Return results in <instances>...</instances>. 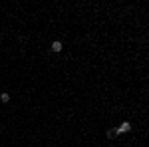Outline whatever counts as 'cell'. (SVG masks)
<instances>
[{"mask_svg": "<svg viewBox=\"0 0 149 147\" xmlns=\"http://www.w3.org/2000/svg\"><path fill=\"white\" fill-rule=\"evenodd\" d=\"M115 131H117V135H121V133H127V131H131V123H129V121H123V123L119 125Z\"/></svg>", "mask_w": 149, "mask_h": 147, "instance_id": "1", "label": "cell"}, {"mask_svg": "<svg viewBox=\"0 0 149 147\" xmlns=\"http://www.w3.org/2000/svg\"><path fill=\"white\" fill-rule=\"evenodd\" d=\"M50 50H52L54 54H60V52L64 50V44H62L60 40H54V42H52V46H50Z\"/></svg>", "mask_w": 149, "mask_h": 147, "instance_id": "2", "label": "cell"}, {"mask_svg": "<svg viewBox=\"0 0 149 147\" xmlns=\"http://www.w3.org/2000/svg\"><path fill=\"white\" fill-rule=\"evenodd\" d=\"M0 102L8 103V102H10V93H8V91H2V93H0Z\"/></svg>", "mask_w": 149, "mask_h": 147, "instance_id": "3", "label": "cell"}, {"mask_svg": "<svg viewBox=\"0 0 149 147\" xmlns=\"http://www.w3.org/2000/svg\"><path fill=\"white\" fill-rule=\"evenodd\" d=\"M105 135H107L109 139H111V137H115V135H117V131H115V129H107V131H105Z\"/></svg>", "mask_w": 149, "mask_h": 147, "instance_id": "4", "label": "cell"}]
</instances>
